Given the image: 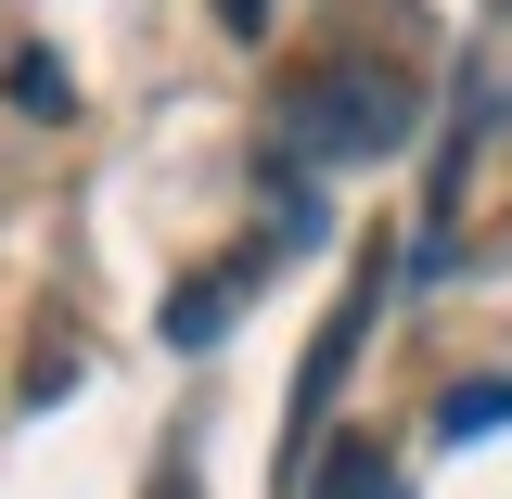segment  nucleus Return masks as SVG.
Instances as JSON below:
<instances>
[{"instance_id": "1", "label": "nucleus", "mask_w": 512, "mask_h": 499, "mask_svg": "<svg viewBox=\"0 0 512 499\" xmlns=\"http://www.w3.org/2000/svg\"><path fill=\"white\" fill-rule=\"evenodd\" d=\"M423 116V90L397 64H320L282 90V154H320V167H359V154H397Z\"/></svg>"}, {"instance_id": "2", "label": "nucleus", "mask_w": 512, "mask_h": 499, "mask_svg": "<svg viewBox=\"0 0 512 499\" xmlns=\"http://www.w3.org/2000/svg\"><path fill=\"white\" fill-rule=\"evenodd\" d=\"M397 474H384V448L372 436H346V448H320V474H308V499H384Z\"/></svg>"}, {"instance_id": "3", "label": "nucleus", "mask_w": 512, "mask_h": 499, "mask_svg": "<svg viewBox=\"0 0 512 499\" xmlns=\"http://www.w3.org/2000/svg\"><path fill=\"white\" fill-rule=\"evenodd\" d=\"M13 103H26V116H52V128H64V116H77V77H64L52 52H13Z\"/></svg>"}, {"instance_id": "4", "label": "nucleus", "mask_w": 512, "mask_h": 499, "mask_svg": "<svg viewBox=\"0 0 512 499\" xmlns=\"http://www.w3.org/2000/svg\"><path fill=\"white\" fill-rule=\"evenodd\" d=\"M487 423H512V372H500V384H461V397L436 410V436H448V448H461V436H487Z\"/></svg>"}, {"instance_id": "5", "label": "nucleus", "mask_w": 512, "mask_h": 499, "mask_svg": "<svg viewBox=\"0 0 512 499\" xmlns=\"http://www.w3.org/2000/svg\"><path fill=\"white\" fill-rule=\"evenodd\" d=\"M218 26H231V39H256V26H269V0H218Z\"/></svg>"}]
</instances>
